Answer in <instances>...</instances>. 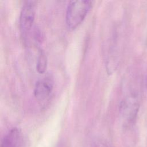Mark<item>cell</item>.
I'll list each match as a JSON object with an SVG mask.
<instances>
[{"label":"cell","instance_id":"obj_1","mask_svg":"<svg viewBox=\"0 0 147 147\" xmlns=\"http://www.w3.org/2000/svg\"><path fill=\"white\" fill-rule=\"evenodd\" d=\"M92 6L91 1H71L65 13V23L70 29H75L83 21Z\"/></svg>","mask_w":147,"mask_h":147},{"label":"cell","instance_id":"obj_2","mask_svg":"<svg viewBox=\"0 0 147 147\" xmlns=\"http://www.w3.org/2000/svg\"><path fill=\"white\" fill-rule=\"evenodd\" d=\"M36 13L35 2L33 1H26L21 9L19 25L21 33L25 35L32 27Z\"/></svg>","mask_w":147,"mask_h":147},{"label":"cell","instance_id":"obj_4","mask_svg":"<svg viewBox=\"0 0 147 147\" xmlns=\"http://www.w3.org/2000/svg\"><path fill=\"white\" fill-rule=\"evenodd\" d=\"M22 137L21 131L17 127L10 130L4 136L1 147H22Z\"/></svg>","mask_w":147,"mask_h":147},{"label":"cell","instance_id":"obj_7","mask_svg":"<svg viewBox=\"0 0 147 147\" xmlns=\"http://www.w3.org/2000/svg\"><path fill=\"white\" fill-rule=\"evenodd\" d=\"M91 147H107L105 144L102 142H95L92 144Z\"/></svg>","mask_w":147,"mask_h":147},{"label":"cell","instance_id":"obj_3","mask_svg":"<svg viewBox=\"0 0 147 147\" xmlns=\"http://www.w3.org/2000/svg\"><path fill=\"white\" fill-rule=\"evenodd\" d=\"M53 88V80L50 75L38 79L34 86L33 93L38 101L45 100L51 94Z\"/></svg>","mask_w":147,"mask_h":147},{"label":"cell","instance_id":"obj_6","mask_svg":"<svg viewBox=\"0 0 147 147\" xmlns=\"http://www.w3.org/2000/svg\"><path fill=\"white\" fill-rule=\"evenodd\" d=\"M47 67V57L45 52L40 50L37 57L36 61V69L40 74L45 72Z\"/></svg>","mask_w":147,"mask_h":147},{"label":"cell","instance_id":"obj_5","mask_svg":"<svg viewBox=\"0 0 147 147\" xmlns=\"http://www.w3.org/2000/svg\"><path fill=\"white\" fill-rule=\"evenodd\" d=\"M138 105L134 99L127 98L121 102L120 110L122 116L126 120L131 121L136 117L138 111Z\"/></svg>","mask_w":147,"mask_h":147}]
</instances>
